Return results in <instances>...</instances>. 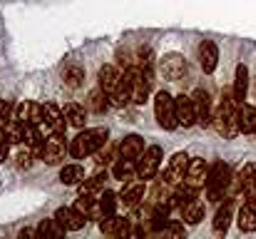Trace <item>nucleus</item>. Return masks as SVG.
I'll use <instances>...</instances> for the list:
<instances>
[{"mask_svg":"<svg viewBox=\"0 0 256 239\" xmlns=\"http://www.w3.org/2000/svg\"><path fill=\"white\" fill-rule=\"evenodd\" d=\"M214 127L224 135V137H236L239 130V102L234 100V95H224L219 110L214 112Z\"/></svg>","mask_w":256,"mask_h":239,"instance_id":"obj_1","label":"nucleus"},{"mask_svg":"<svg viewBox=\"0 0 256 239\" xmlns=\"http://www.w3.org/2000/svg\"><path fill=\"white\" fill-rule=\"evenodd\" d=\"M104 145H107V127L85 130V132H80V135L72 140V145H70V155H72L75 159L90 157V155L100 152Z\"/></svg>","mask_w":256,"mask_h":239,"instance_id":"obj_2","label":"nucleus"},{"mask_svg":"<svg viewBox=\"0 0 256 239\" xmlns=\"http://www.w3.org/2000/svg\"><path fill=\"white\" fill-rule=\"evenodd\" d=\"M229 184H232V169H229V164H224V162L212 164V167H209V177H206V192H209V199L219 202V199L226 194Z\"/></svg>","mask_w":256,"mask_h":239,"instance_id":"obj_3","label":"nucleus"},{"mask_svg":"<svg viewBox=\"0 0 256 239\" xmlns=\"http://www.w3.org/2000/svg\"><path fill=\"white\" fill-rule=\"evenodd\" d=\"M154 115H157V122H160L164 130H174V127L179 125L176 102L172 100L167 92H157V97H154Z\"/></svg>","mask_w":256,"mask_h":239,"instance_id":"obj_4","label":"nucleus"},{"mask_svg":"<svg viewBox=\"0 0 256 239\" xmlns=\"http://www.w3.org/2000/svg\"><path fill=\"white\" fill-rule=\"evenodd\" d=\"M160 162H162V147L152 145L150 150L142 152V159L137 162V177L140 179H154V174L160 169Z\"/></svg>","mask_w":256,"mask_h":239,"instance_id":"obj_5","label":"nucleus"},{"mask_svg":"<svg viewBox=\"0 0 256 239\" xmlns=\"http://www.w3.org/2000/svg\"><path fill=\"white\" fill-rule=\"evenodd\" d=\"M65 152H68V147H65L62 132H52V137H48V142L40 150V155H42V159L48 164H60L65 159Z\"/></svg>","mask_w":256,"mask_h":239,"instance_id":"obj_6","label":"nucleus"},{"mask_svg":"<svg viewBox=\"0 0 256 239\" xmlns=\"http://www.w3.org/2000/svg\"><path fill=\"white\" fill-rule=\"evenodd\" d=\"M206 177H209V167H206V162H204L202 157L189 159V167H186V177H184V182L192 184V187H196V189H202V187H206Z\"/></svg>","mask_w":256,"mask_h":239,"instance_id":"obj_7","label":"nucleus"},{"mask_svg":"<svg viewBox=\"0 0 256 239\" xmlns=\"http://www.w3.org/2000/svg\"><path fill=\"white\" fill-rule=\"evenodd\" d=\"M186 167H189V157H186V152H179V155H174L170 162V167L164 169V182L167 184H179V182H184V177H186Z\"/></svg>","mask_w":256,"mask_h":239,"instance_id":"obj_8","label":"nucleus"},{"mask_svg":"<svg viewBox=\"0 0 256 239\" xmlns=\"http://www.w3.org/2000/svg\"><path fill=\"white\" fill-rule=\"evenodd\" d=\"M160 70H162V75L167 80H179L186 75V60L182 55H176V53L164 55L162 63H160Z\"/></svg>","mask_w":256,"mask_h":239,"instance_id":"obj_9","label":"nucleus"},{"mask_svg":"<svg viewBox=\"0 0 256 239\" xmlns=\"http://www.w3.org/2000/svg\"><path fill=\"white\" fill-rule=\"evenodd\" d=\"M55 219H58L68 232H80V229L87 224V217L80 212V209H68V207L58 209V212H55Z\"/></svg>","mask_w":256,"mask_h":239,"instance_id":"obj_10","label":"nucleus"},{"mask_svg":"<svg viewBox=\"0 0 256 239\" xmlns=\"http://www.w3.org/2000/svg\"><path fill=\"white\" fill-rule=\"evenodd\" d=\"M194 107H196V122L199 125H212L214 122V115H212V100H209V92L206 90H196L194 92Z\"/></svg>","mask_w":256,"mask_h":239,"instance_id":"obj_11","label":"nucleus"},{"mask_svg":"<svg viewBox=\"0 0 256 239\" xmlns=\"http://www.w3.org/2000/svg\"><path fill=\"white\" fill-rule=\"evenodd\" d=\"M100 229H102V234H107V237H127V234H130V224H127V219H124V217H117V214H107V217H102Z\"/></svg>","mask_w":256,"mask_h":239,"instance_id":"obj_12","label":"nucleus"},{"mask_svg":"<svg viewBox=\"0 0 256 239\" xmlns=\"http://www.w3.org/2000/svg\"><path fill=\"white\" fill-rule=\"evenodd\" d=\"M174 102H176V117H179V125L192 127V125L196 122V107H194V100L186 97V95H179Z\"/></svg>","mask_w":256,"mask_h":239,"instance_id":"obj_13","label":"nucleus"},{"mask_svg":"<svg viewBox=\"0 0 256 239\" xmlns=\"http://www.w3.org/2000/svg\"><path fill=\"white\" fill-rule=\"evenodd\" d=\"M15 117H18L20 122L42 125L45 112H42V105H38V102H20V105H18V110H15Z\"/></svg>","mask_w":256,"mask_h":239,"instance_id":"obj_14","label":"nucleus"},{"mask_svg":"<svg viewBox=\"0 0 256 239\" xmlns=\"http://www.w3.org/2000/svg\"><path fill=\"white\" fill-rule=\"evenodd\" d=\"M144 152V140L140 135H130L120 142V157L122 159H140Z\"/></svg>","mask_w":256,"mask_h":239,"instance_id":"obj_15","label":"nucleus"},{"mask_svg":"<svg viewBox=\"0 0 256 239\" xmlns=\"http://www.w3.org/2000/svg\"><path fill=\"white\" fill-rule=\"evenodd\" d=\"M199 60H202L204 73H214L216 70V63H219V48L212 40H204L199 45Z\"/></svg>","mask_w":256,"mask_h":239,"instance_id":"obj_16","label":"nucleus"},{"mask_svg":"<svg viewBox=\"0 0 256 239\" xmlns=\"http://www.w3.org/2000/svg\"><path fill=\"white\" fill-rule=\"evenodd\" d=\"M196 187H192V184H186V182H179V184H174V192H172L170 197V204L172 207H184V204H189L192 199H196Z\"/></svg>","mask_w":256,"mask_h":239,"instance_id":"obj_17","label":"nucleus"},{"mask_svg":"<svg viewBox=\"0 0 256 239\" xmlns=\"http://www.w3.org/2000/svg\"><path fill=\"white\" fill-rule=\"evenodd\" d=\"M42 112H45V120H42V125H48L52 132H65V115L60 112V107L58 105H52V102H48V105H42Z\"/></svg>","mask_w":256,"mask_h":239,"instance_id":"obj_18","label":"nucleus"},{"mask_svg":"<svg viewBox=\"0 0 256 239\" xmlns=\"http://www.w3.org/2000/svg\"><path fill=\"white\" fill-rule=\"evenodd\" d=\"M120 85H122V78H120V73H117L114 65H104V68H100V87H102L107 95H112Z\"/></svg>","mask_w":256,"mask_h":239,"instance_id":"obj_19","label":"nucleus"},{"mask_svg":"<svg viewBox=\"0 0 256 239\" xmlns=\"http://www.w3.org/2000/svg\"><path fill=\"white\" fill-rule=\"evenodd\" d=\"M239 130L244 132V135H252L256 132V107L252 105H239Z\"/></svg>","mask_w":256,"mask_h":239,"instance_id":"obj_20","label":"nucleus"},{"mask_svg":"<svg viewBox=\"0 0 256 239\" xmlns=\"http://www.w3.org/2000/svg\"><path fill=\"white\" fill-rule=\"evenodd\" d=\"M2 137L10 142V145H20L22 140H25V125L15 117V120H10V122H5V127H2Z\"/></svg>","mask_w":256,"mask_h":239,"instance_id":"obj_21","label":"nucleus"},{"mask_svg":"<svg viewBox=\"0 0 256 239\" xmlns=\"http://www.w3.org/2000/svg\"><path fill=\"white\" fill-rule=\"evenodd\" d=\"M182 217H184V222H186V224H199V222L204 219V202L192 199L189 204H184V207H182Z\"/></svg>","mask_w":256,"mask_h":239,"instance_id":"obj_22","label":"nucleus"},{"mask_svg":"<svg viewBox=\"0 0 256 239\" xmlns=\"http://www.w3.org/2000/svg\"><path fill=\"white\" fill-rule=\"evenodd\" d=\"M246 87H249V70H246V65H239L236 68V80H234V100L239 105L246 97Z\"/></svg>","mask_w":256,"mask_h":239,"instance_id":"obj_23","label":"nucleus"},{"mask_svg":"<svg viewBox=\"0 0 256 239\" xmlns=\"http://www.w3.org/2000/svg\"><path fill=\"white\" fill-rule=\"evenodd\" d=\"M112 174H114V179H120V182L130 184V182L134 179V174H137V167L132 164V159H120V162L114 164Z\"/></svg>","mask_w":256,"mask_h":239,"instance_id":"obj_24","label":"nucleus"},{"mask_svg":"<svg viewBox=\"0 0 256 239\" xmlns=\"http://www.w3.org/2000/svg\"><path fill=\"white\" fill-rule=\"evenodd\" d=\"M65 117H68V122H70L72 127H85L87 110L82 105H78V102H70V105L65 107Z\"/></svg>","mask_w":256,"mask_h":239,"instance_id":"obj_25","label":"nucleus"},{"mask_svg":"<svg viewBox=\"0 0 256 239\" xmlns=\"http://www.w3.org/2000/svg\"><path fill=\"white\" fill-rule=\"evenodd\" d=\"M107 100H110V95H107V92H104L102 87H97V90H92V92H90V100H87V107H90L92 112H97V115H102V112L107 110V105H110Z\"/></svg>","mask_w":256,"mask_h":239,"instance_id":"obj_26","label":"nucleus"},{"mask_svg":"<svg viewBox=\"0 0 256 239\" xmlns=\"http://www.w3.org/2000/svg\"><path fill=\"white\" fill-rule=\"evenodd\" d=\"M85 179V169L80 164H65L60 172V182L62 184H80Z\"/></svg>","mask_w":256,"mask_h":239,"instance_id":"obj_27","label":"nucleus"},{"mask_svg":"<svg viewBox=\"0 0 256 239\" xmlns=\"http://www.w3.org/2000/svg\"><path fill=\"white\" fill-rule=\"evenodd\" d=\"M239 229L242 232H256V207L244 204L239 209Z\"/></svg>","mask_w":256,"mask_h":239,"instance_id":"obj_28","label":"nucleus"},{"mask_svg":"<svg viewBox=\"0 0 256 239\" xmlns=\"http://www.w3.org/2000/svg\"><path fill=\"white\" fill-rule=\"evenodd\" d=\"M62 80H65L68 87L78 90V87H82V82H85V70H82L80 65H68L65 73H62Z\"/></svg>","mask_w":256,"mask_h":239,"instance_id":"obj_29","label":"nucleus"},{"mask_svg":"<svg viewBox=\"0 0 256 239\" xmlns=\"http://www.w3.org/2000/svg\"><path fill=\"white\" fill-rule=\"evenodd\" d=\"M229 224H232V204L226 202L224 207H219V212H216V217H214V232H216V234H226Z\"/></svg>","mask_w":256,"mask_h":239,"instance_id":"obj_30","label":"nucleus"},{"mask_svg":"<svg viewBox=\"0 0 256 239\" xmlns=\"http://www.w3.org/2000/svg\"><path fill=\"white\" fill-rule=\"evenodd\" d=\"M142 199H144V187H142V184H132V187H127V189L122 192L124 207H137Z\"/></svg>","mask_w":256,"mask_h":239,"instance_id":"obj_31","label":"nucleus"},{"mask_svg":"<svg viewBox=\"0 0 256 239\" xmlns=\"http://www.w3.org/2000/svg\"><path fill=\"white\" fill-rule=\"evenodd\" d=\"M68 229L58 222V219H45L40 227H38V234H42V237H62Z\"/></svg>","mask_w":256,"mask_h":239,"instance_id":"obj_32","label":"nucleus"},{"mask_svg":"<svg viewBox=\"0 0 256 239\" xmlns=\"http://www.w3.org/2000/svg\"><path fill=\"white\" fill-rule=\"evenodd\" d=\"M114 209H117V194L114 192H102V197H100V214L107 217V214H114Z\"/></svg>","mask_w":256,"mask_h":239,"instance_id":"obj_33","label":"nucleus"},{"mask_svg":"<svg viewBox=\"0 0 256 239\" xmlns=\"http://www.w3.org/2000/svg\"><path fill=\"white\" fill-rule=\"evenodd\" d=\"M239 184H242V189L254 187L256 184V164H246V167H242V172H239Z\"/></svg>","mask_w":256,"mask_h":239,"instance_id":"obj_34","label":"nucleus"},{"mask_svg":"<svg viewBox=\"0 0 256 239\" xmlns=\"http://www.w3.org/2000/svg\"><path fill=\"white\" fill-rule=\"evenodd\" d=\"M104 179H107V174H94L92 179L82 182L80 192H90V194H97V192H100V189L104 187Z\"/></svg>","mask_w":256,"mask_h":239,"instance_id":"obj_35","label":"nucleus"},{"mask_svg":"<svg viewBox=\"0 0 256 239\" xmlns=\"http://www.w3.org/2000/svg\"><path fill=\"white\" fill-rule=\"evenodd\" d=\"M18 164H20V167H30V164H32V150H30V145L18 152Z\"/></svg>","mask_w":256,"mask_h":239,"instance_id":"obj_36","label":"nucleus"},{"mask_svg":"<svg viewBox=\"0 0 256 239\" xmlns=\"http://www.w3.org/2000/svg\"><path fill=\"white\" fill-rule=\"evenodd\" d=\"M8 152H10V142L2 137V140H0V162H5V159H8Z\"/></svg>","mask_w":256,"mask_h":239,"instance_id":"obj_37","label":"nucleus"},{"mask_svg":"<svg viewBox=\"0 0 256 239\" xmlns=\"http://www.w3.org/2000/svg\"><path fill=\"white\" fill-rule=\"evenodd\" d=\"M167 232H170L172 237H182L184 234V227L182 224H167Z\"/></svg>","mask_w":256,"mask_h":239,"instance_id":"obj_38","label":"nucleus"},{"mask_svg":"<svg viewBox=\"0 0 256 239\" xmlns=\"http://www.w3.org/2000/svg\"><path fill=\"white\" fill-rule=\"evenodd\" d=\"M97 162H100V164H107V162H112V147H107L104 152H100Z\"/></svg>","mask_w":256,"mask_h":239,"instance_id":"obj_39","label":"nucleus"},{"mask_svg":"<svg viewBox=\"0 0 256 239\" xmlns=\"http://www.w3.org/2000/svg\"><path fill=\"white\" fill-rule=\"evenodd\" d=\"M8 112H10V105L5 100H0V117H8Z\"/></svg>","mask_w":256,"mask_h":239,"instance_id":"obj_40","label":"nucleus"},{"mask_svg":"<svg viewBox=\"0 0 256 239\" xmlns=\"http://www.w3.org/2000/svg\"><path fill=\"white\" fill-rule=\"evenodd\" d=\"M32 234H35L32 229H22V232H20V237H32Z\"/></svg>","mask_w":256,"mask_h":239,"instance_id":"obj_41","label":"nucleus"},{"mask_svg":"<svg viewBox=\"0 0 256 239\" xmlns=\"http://www.w3.org/2000/svg\"><path fill=\"white\" fill-rule=\"evenodd\" d=\"M254 187H256V184H254Z\"/></svg>","mask_w":256,"mask_h":239,"instance_id":"obj_42","label":"nucleus"}]
</instances>
